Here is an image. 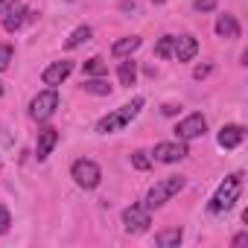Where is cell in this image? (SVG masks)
I'll list each match as a JSON object with an SVG mask.
<instances>
[{"label": "cell", "instance_id": "obj_17", "mask_svg": "<svg viewBox=\"0 0 248 248\" xmlns=\"http://www.w3.org/2000/svg\"><path fill=\"white\" fill-rule=\"evenodd\" d=\"M85 76H105L108 73V62L102 59V56H93V59H88L85 62Z\"/></svg>", "mask_w": 248, "mask_h": 248}, {"label": "cell", "instance_id": "obj_28", "mask_svg": "<svg viewBox=\"0 0 248 248\" xmlns=\"http://www.w3.org/2000/svg\"><path fill=\"white\" fill-rule=\"evenodd\" d=\"M245 242H248V233H236L233 236V245H245Z\"/></svg>", "mask_w": 248, "mask_h": 248}, {"label": "cell", "instance_id": "obj_27", "mask_svg": "<svg viewBox=\"0 0 248 248\" xmlns=\"http://www.w3.org/2000/svg\"><path fill=\"white\" fill-rule=\"evenodd\" d=\"M207 73H210V64H204V67H196V73H193V76H196V79H204Z\"/></svg>", "mask_w": 248, "mask_h": 248}, {"label": "cell", "instance_id": "obj_15", "mask_svg": "<svg viewBox=\"0 0 248 248\" xmlns=\"http://www.w3.org/2000/svg\"><path fill=\"white\" fill-rule=\"evenodd\" d=\"M181 239H184L181 228H167V231H158V233H155V245H158V248H178Z\"/></svg>", "mask_w": 248, "mask_h": 248}, {"label": "cell", "instance_id": "obj_22", "mask_svg": "<svg viewBox=\"0 0 248 248\" xmlns=\"http://www.w3.org/2000/svg\"><path fill=\"white\" fill-rule=\"evenodd\" d=\"M132 167H135V170H140V172H146V170L152 167V158H149L146 152H140V149H138V152H132Z\"/></svg>", "mask_w": 248, "mask_h": 248}, {"label": "cell", "instance_id": "obj_7", "mask_svg": "<svg viewBox=\"0 0 248 248\" xmlns=\"http://www.w3.org/2000/svg\"><path fill=\"white\" fill-rule=\"evenodd\" d=\"M207 132V120L202 117V114H190V117H184L178 126H175V138L178 140H196V138H202Z\"/></svg>", "mask_w": 248, "mask_h": 248}, {"label": "cell", "instance_id": "obj_2", "mask_svg": "<svg viewBox=\"0 0 248 248\" xmlns=\"http://www.w3.org/2000/svg\"><path fill=\"white\" fill-rule=\"evenodd\" d=\"M242 172H231L222 184H219V190L213 193V199H210V204H207V210L216 216V213H225V210H231L233 204H236V199H239V193H242Z\"/></svg>", "mask_w": 248, "mask_h": 248}, {"label": "cell", "instance_id": "obj_20", "mask_svg": "<svg viewBox=\"0 0 248 248\" xmlns=\"http://www.w3.org/2000/svg\"><path fill=\"white\" fill-rule=\"evenodd\" d=\"M30 15H32V12H27V9H21V6H18L15 12H9V15H6V30H9V32L21 30V24H24V21H30Z\"/></svg>", "mask_w": 248, "mask_h": 248}, {"label": "cell", "instance_id": "obj_8", "mask_svg": "<svg viewBox=\"0 0 248 248\" xmlns=\"http://www.w3.org/2000/svg\"><path fill=\"white\" fill-rule=\"evenodd\" d=\"M190 152H187V146H184V140H175V143H158L155 149H152V161H158V164H178V161H184Z\"/></svg>", "mask_w": 248, "mask_h": 248}, {"label": "cell", "instance_id": "obj_23", "mask_svg": "<svg viewBox=\"0 0 248 248\" xmlns=\"http://www.w3.org/2000/svg\"><path fill=\"white\" fill-rule=\"evenodd\" d=\"M12 59H15V50L9 44H0V70H6L12 64Z\"/></svg>", "mask_w": 248, "mask_h": 248}, {"label": "cell", "instance_id": "obj_26", "mask_svg": "<svg viewBox=\"0 0 248 248\" xmlns=\"http://www.w3.org/2000/svg\"><path fill=\"white\" fill-rule=\"evenodd\" d=\"M9 225H12V216H9V210H6L3 204H0V233H6Z\"/></svg>", "mask_w": 248, "mask_h": 248}, {"label": "cell", "instance_id": "obj_21", "mask_svg": "<svg viewBox=\"0 0 248 248\" xmlns=\"http://www.w3.org/2000/svg\"><path fill=\"white\" fill-rule=\"evenodd\" d=\"M172 44H175V35H164V38L155 44V56H158V59H172Z\"/></svg>", "mask_w": 248, "mask_h": 248}, {"label": "cell", "instance_id": "obj_3", "mask_svg": "<svg viewBox=\"0 0 248 248\" xmlns=\"http://www.w3.org/2000/svg\"><path fill=\"white\" fill-rule=\"evenodd\" d=\"M184 184H187V178H184V175H167V178L155 181V187L146 193V207H149V210H155V207L167 204L172 196H178V193L184 190Z\"/></svg>", "mask_w": 248, "mask_h": 248}, {"label": "cell", "instance_id": "obj_9", "mask_svg": "<svg viewBox=\"0 0 248 248\" xmlns=\"http://www.w3.org/2000/svg\"><path fill=\"white\" fill-rule=\"evenodd\" d=\"M196 53H199V41H196L193 35H175L172 59H178V62H190V59H196Z\"/></svg>", "mask_w": 248, "mask_h": 248}, {"label": "cell", "instance_id": "obj_5", "mask_svg": "<svg viewBox=\"0 0 248 248\" xmlns=\"http://www.w3.org/2000/svg\"><path fill=\"white\" fill-rule=\"evenodd\" d=\"M149 225H152V216H149L146 204H132L123 210V228H126V233H146Z\"/></svg>", "mask_w": 248, "mask_h": 248}, {"label": "cell", "instance_id": "obj_4", "mask_svg": "<svg viewBox=\"0 0 248 248\" xmlns=\"http://www.w3.org/2000/svg\"><path fill=\"white\" fill-rule=\"evenodd\" d=\"M70 175H73V181H76L82 190H93V187L102 181V170H99V164L91 161V158H79V161L70 167Z\"/></svg>", "mask_w": 248, "mask_h": 248}, {"label": "cell", "instance_id": "obj_12", "mask_svg": "<svg viewBox=\"0 0 248 248\" xmlns=\"http://www.w3.org/2000/svg\"><path fill=\"white\" fill-rule=\"evenodd\" d=\"M219 146L222 149H236L242 140H245V129L242 126H236V123H228V126H222L219 129Z\"/></svg>", "mask_w": 248, "mask_h": 248}, {"label": "cell", "instance_id": "obj_24", "mask_svg": "<svg viewBox=\"0 0 248 248\" xmlns=\"http://www.w3.org/2000/svg\"><path fill=\"white\" fill-rule=\"evenodd\" d=\"M193 9L196 12H213L216 9V0H193Z\"/></svg>", "mask_w": 248, "mask_h": 248}, {"label": "cell", "instance_id": "obj_6", "mask_svg": "<svg viewBox=\"0 0 248 248\" xmlns=\"http://www.w3.org/2000/svg\"><path fill=\"white\" fill-rule=\"evenodd\" d=\"M56 108H59V93H56V88L41 91V93L30 102V114H32V120H50V117L56 114Z\"/></svg>", "mask_w": 248, "mask_h": 248}, {"label": "cell", "instance_id": "obj_19", "mask_svg": "<svg viewBox=\"0 0 248 248\" xmlns=\"http://www.w3.org/2000/svg\"><path fill=\"white\" fill-rule=\"evenodd\" d=\"M91 27H79V30H73V35L64 41V50H76L79 44H85V41H91Z\"/></svg>", "mask_w": 248, "mask_h": 248}, {"label": "cell", "instance_id": "obj_18", "mask_svg": "<svg viewBox=\"0 0 248 248\" xmlns=\"http://www.w3.org/2000/svg\"><path fill=\"white\" fill-rule=\"evenodd\" d=\"M85 91L88 93H96V96H108L111 93V85L102 76H91V79H85Z\"/></svg>", "mask_w": 248, "mask_h": 248}, {"label": "cell", "instance_id": "obj_14", "mask_svg": "<svg viewBox=\"0 0 248 248\" xmlns=\"http://www.w3.org/2000/svg\"><path fill=\"white\" fill-rule=\"evenodd\" d=\"M138 47H140V38H138V35H126V38L114 41V47H111V56H114V59H126V56H132Z\"/></svg>", "mask_w": 248, "mask_h": 248}, {"label": "cell", "instance_id": "obj_29", "mask_svg": "<svg viewBox=\"0 0 248 248\" xmlns=\"http://www.w3.org/2000/svg\"><path fill=\"white\" fill-rule=\"evenodd\" d=\"M0 93H3V82H0Z\"/></svg>", "mask_w": 248, "mask_h": 248}, {"label": "cell", "instance_id": "obj_11", "mask_svg": "<svg viewBox=\"0 0 248 248\" xmlns=\"http://www.w3.org/2000/svg\"><path fill=\"white\" fill-rule=\"evenodd\" d=\"M56 143H59V129H53V126L41 129V132H38V143H35V158H38V161H47Z\"/></svg>", "mask_w": 248, "mask_h": 248}, {"label": "cell", "instance_id": "obj_1", "mask_svg": "<svg viewBox=\"0 0 248 248\" xmlns=\"http://www.w3.org/2000/svg\"><path fill=\"white\" fill-rule=\"evenodd\" d=\"M140 108H143V96H135L132 102H126V105H120L117 111L105 114V117L96 123V132H99V135H114V132H120V129H126L129 123L140 114Z\"/></svg>", "mask_w": 248, "mask_h": 248}, {"label": "cell", "instance_id": "obj_13", "mask_svg": "<svg viewBox=\"0 0 248 248\" xmlns=\"http://www.w3.org/2000/svg\"><path fill=\"white\" fill-rule=\"evenodd\" d=\"M239 24H236V18L233 15H219L216 18V35L219 38H239Z\"/></svg>", "mask_w": 248, "mask_h": 248}, {"label": "cell", "instance_id": "obj_10", "mask_svg": "<svg viewBox=\"0 0 248 248\" xmlns=\"http://www.w3.org/2000/svg\"><path fill=\"white\" fill-rule=\"evenodd\" d=\"M70 70H73V64L62 59V62H53V64H50V67L41 73V79H44V85H50V88H59V85H62V82L70 76Z\"/></svg>", "mask_w": 248, "mask_h": 248}, {"label": "cell", "instance_id": "obj_16", "mask_svg": "<svg viewBox=\"0 0 248 248\" xmlns=\"http://www.w3.org/2000/svg\"><path fill=\"white\" fill-rule=\"evenodd\" d=\"M117 76H120V85H126V88H132V85H135V79H138V64L132 62V56H126V59L120 62Z\"/></svg>", "mask_w": 248, "mask_h": 248}, {"label": "cell", "instance_id": "obj_25", "mask_svg": "<svg viewBox=\"0 0 248 248\" xmlns=\"http://www.w3.org/2000/svg\"><path fill=\"white\" fill-rule=\"evenodd\" d=\"M21 3H18V0H0V18H6L9 12H15Z\"/></svg>", "mask_w": 248, "mask_h": 248}]
</instances>
